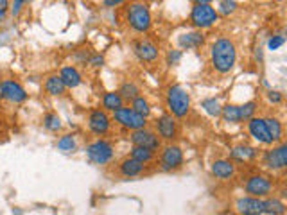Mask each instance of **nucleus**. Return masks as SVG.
<instances>
[{"instance_id":"10","label":"nucleus","mask_w":287,"mask_h":215,"mask_svg":"<svg viewBox=\"0 0 287 215\" xmlns=\"http://www.w3.org/2000/svg\"><path fill=\"white\" fill-rule=\"evenodd\" d=\"M0 97L18 104L27 99V92L24 90V86L17 81H2L0 82Z\"/></svg>"},{"instance_id":"1","label":"nucleus","mask_w":287,"mask_h":215,"mask_svg":"<svg viewBox=\"0 0 287 215\" xmlns=\"http://www.w3.org/2000/svg\"><path fill=\"white\" fill-rule=\"evenodd\" d=\"M237 60V50L233 42L226 38H221L212 45V64L221 74H228Z\"/></svg>"},{"instance_id":"31","label":"nucleus","mask_w":287,"mask_h":215,"mask_svg":"<svg viewBox=\"0 0 287 215\" xmlns=\"http://www.w3.org/2000/svg\"><path fill=\"white\" fill-rule=\"evenodd\" d=\"M255 112H257V104L253 102V100H249V102L239 106V118L240 120H249V118H253Z\"/></svg>"},{"instance_id":"12","label":"nucleus","mask_w":287,"mask_h":215,"mask_svg":"<svg viewBox=\"0 0 287 215\" xmlns=\"http://www.w3.org/2000/svg\"><path fill=\"white\" fill-rule=\"evenodd\" d=\"M88 128L92 133L95 134H104L110 129V116L103 110H94L88 116Z\"/></svg>"},{"instance_id":"33","label":"nucleus","mask_w":287,"mask_h":215,"mask_svg":"<svg viewBox=\"0 0 287 215\" xmlns=\"http://www.w3.org/2000/svg\"><path fill=\"white\" fill-rule=\"evenodd\" d=\"M58 149L65 150V152H70V150L76 149V140H74L72 134H65L58 140Z\"/></svg>"},{"instance_id":"20","label":"nucleus","mask_w":287,"mask_h":215,"mask_svg":"<svg viewBox=\"0 0 287 215\" xmlns=\"http://www.w3.org/2000/svg\"><path fill=\"white\" fill-rule=\"evenodd\" d=\"M178 43H180L181 48L190 50V48L201 47L203 43H205V36H203L201 32H187V34H181L180 38H178Z\"/></svg>"},{"instance_id":"19","label":"nucleus","mask_w":287,"mask_h":215,"mask_svg":"<svg viewBox=\"0 0 287 215\" xmlns=\"http://www.w3.org/2000/svg\"><path fill=\"white\" fill-rule=\"evenodd\" d=\"M119 170L124 178H135V176H140L142 172H144V165L138 164L137 160L133 158H126L124 162L119 165Z\"/></svg>"},{"instance_id":"15","label":"nucleus","mask_w":287,"mask_h":215,"mask_svg":"<svg viewBox=\"0 0 287 215\" xmlns=\"http://www.w3.org/2000/svg\"><path fill=\"white\" fill-rule=\"evenodd\" d=\"M156 131H158V134L163 140H172V138H176L178 128H176L174 116L167 115V113L160 116L158 120H156Z\"/></svg>"},{"instance_id":"28","label":"nucleus","mask_w":287,"mask_h":215,"mask_svg":"<svg viewBox=\"0 0 287 215\" xmlns=\"http://www.w3.org/2000/svg\"><path fill=\"white\" fill-rule=\"evenodd\" d=\"M221 115H223L224 122H240L239 106H235V104H226L224 108H221Z\"/></svg>"},{"instance_id":"17","label":"nucleus","mask_w":287,"mask_h":215,"mask_svg":"<svg viewBox=\"0 0 287 215\" xmlns=\"http://www.w3.org/2000/svg\"><path fill=\"white\" fill-rule=\"evenodd\" d=\"M212 174L219 180H228L235 174V165L230 160H215L212 164Z\"/></svg>"},{"instance_id":"4","label":"nucleus","mask_w":287,"mask_h":215,"mask_svg":"<svg viewBox=\"0 0 287 215\" xmlns=\"http://www.w3.org/2000/svg\"><path fill=\"white\" fill-rule=\"evenodd\" d=\"M128 24L133 27L137 32H146L151 27V13L146 4L135 2L128 8Z\"/></svg>"},{"instance_id":"37","label":"nucleus","mask_w":287,"mask_h":215,"mask_svg":"<svg viewBox=\"0 0 287 215\" xmlns=\"http://www.w3.org/2000/svg\"><path fill=\"white\" fill-rule=\"evenodd\" d=\"M26 6V2H22V0H18V2H13L11 4V13H13V16H18L22 11V8Z\"/></svg>"},{"instance_id":"27","label":"nucleus","mask_w":287,"mask_h":215,"mask_svg":"<svg viewBox=\"0 0 287 215\" xmlns=\"http://www.w3.org/2000/svg\"><path fill=\"white\" fill-rule=\"evenodd\" d=\"M117 94L122 97V100L128 99V100H133L138 97V94H140V90H138V86L135 84V82H124V84L120 86V90L117 92Z\"/></svg>"},{"instance_id":"14","label":"nucleus","mask_w":287,"mask_h":215,"mask_svg":"<svg viewBox=\"0 0 287 215\" xmlns=\"http://www.w3.org/2000/svg\"><path fill=\"white\" fill-rule=\"evenodd\" d=\"M248 129H249V134H251L257 142L266 144V146H271V144H273V140H271L269 133H267V129H266V124H264V118H257V116L249 118Z\"/></svg>"},{"instance_id":"3","label":"nucleus","mask_w":287,"mask_h":215,"mask_svg":"<svg viewBox=\"0 0 287 215\" xmlns=\"http://www.w3.org/2000/svg\"><path fill=\"white\" fill-rule=\"evenodd\" d=\"M219 14L214 8H212L210 2H196L192 8V13H190V20L196 27L199 29H206V27H212L217 22Z\"/></svg>"},{"instance_id":"38","label":"nucleus","mask_w":287,"mask_h":215,"mask_svg":"<svg viewBox=\"0 0 287 215\" xmlns=\"http://www.w3.org/2000/svg\"><path fill=\"white\" fill-rule=\"evenodd\" d=\"M267 99H269L273 104H278V102H282V94H280V92H273V90H271L269 94H267Z\"/></svg>"},{"instance_id":"8","label":"nucleus","mask_w":287,"mask_h":215,"mask_svg":"<svg viewBox=\"0 0 287 215\" xmlns=\"http://www.w3.org/2000/svg\"><path fill=\"white\" fill-rule=\"evenodd\" d=\"M131 142H133V147H144V149H149L151 152H156L160 149L158 134L146 128L133 131L131 133Z\"/></svg>"},{"instance_id":"24","label":"nucleus","mask_w":287,"mask_h":215,"mask_svg":"<svg viewBox=\"0 0 287 215\" xmlns=\"http://www.w3.org/2000/svg\"><path fill=\"white\" fill-rule=\"evenodd\" d=\"M45 90L51 95H61L65 92V84L60 79V76H51V78L45 81Z\"/></svg>"},{"instance_id":"13","label":"nucleus","mask_w":287,"mask_h":215,"mask_svg":"<svg viewBox=\"0 0 287 215\" xmlns=\"http://www.w3.org/2000/svg\"><path fill=\"white\" fill-rule=\"evenodd\" d=\"M237 212L240 215H262L264 214V201L257 198H240L237 201Z\"/></svg>"},{"instance_id":"21","label":"nucleus","mask_w":287,"mask_h":215,"mask_svg":"<svg viewBox=\"0 0 287 215\" xmlns=\"http://www.w3.org/2000/svg\"><path fill=\"white\" fill-rule=\"evenodd\" d=\"M230 156L237 162H248V160H253L257 156V150L249 146H237L231 149Z\"/></svg>"},{"instance_id":"23","label":"nucleus","mask_w":287,"mask_h":215,"mask_svg":"<svg viewBox=\"0 0 287 215\" xmlns=\"http://www.w3.org/2000/svg\"><path fill=\"white\" fill-rule=\"evenodd\" d=\"M264 214L266 215H283L285 214V204L278 199H266L264 201Z\"/></svg>"},{"instance_id":"6","label":"nucleus","mask_w":287,"mask_h":215,"mask_svg":"<svg viewBox=\"0 0 287 215\" xmlns=\"http://www.w3.org/2000/svg\"><path fill=\"white\" fill-rule=\"evenodd\" d=\"M86 154H88L90 162H94L97 165H104L113 158V146L110 142H106V140H97V142L88 146Z\"/></svg>"},{"instance_id":"40","label":"nucleus","mask_w":287,"mask_h":215,"mask_svg":"<svg viewBox=\"0 0 287 215\" xmlns=\"http://www.w3.org/2000/svg\"><path fill=\"white\" fill-rule=\"evenodd\" d=\"M90 63L94 64V66H103L104 58L103 56H95V58H92V60H90Z\"/></svg>"},{"instance_id":"29","label":"nucleus","mask_w":287,"mask_h":215,"mask_svg":"<svg viewBox=\"0 0 287 215\" xmlns=\"http://www.w3.org/2000/svg\"><path fill=\"white\" fill-rule=\"evenodd\" d=\"M131 110H133V112H137L138 115H142L144 118H147V115L151 113L149 102H147L144 97H140V95H138L137 99H133V106H131Z\"/></svg>"},{"instance_id":"16","label":"nucleus","mask_w":287,"mask_h":215,"mask_svg":"<svg viewBox=\"0 0 287 215\" xmlns=\"http://www.w3.org/2000/svg\"><path fill=\"white\" fill-rule=\"evenodd\" d=\"M135 54H137L142 61H154L158 58V47H156L153 42L142 40V42H138L137 45H135Z\"/></svg>"},{"instance_id":"22","label":"nucleus","mask_w":287,"mask_h":215,"mask_svg":"<svg viewBox=\"0 0 287 215\" xmlns=\"http://www.w3.org/2000/svg\"><path fill=\"white\" fill-rule=\"evenodd\" d=\"M264 124H266V129H267V133H269L271 140H273V142H280V140H282V134H283V129H282V124H280L278 118H273V116L264 118Z\"/></svg>"},{"instance_id":"42","label":"nucleus","mask_w":287,"mask_h":215,"mask_svg":"<svg viewBox=\"0 0 287 215\" xmlns=\"http://www.w3.org/2000/svg\"><path fill=\"white\" fill-rule=\"evenodd\" d=\"M0 99H2V97H0Z\"/></svg>"},{"instance_id":"36","label":"nucleus","mask_w":287,"mask_h":215,"mask_svg":"<svg viewBox=\"0 0 287 215\" xmlns=\"http://www.w3.org/2000/svg\"><path fill=\"white\" fill-rule=\"evenodd\" d=\"M180 60H181V50H172V52H169V56H167L169 64H178V63H180Z\"/></svg>"},{"instance_id":"35","label":"nucleus","mask_w":287,"mask_h":215,"mask_svg":"<svg viewBox=\"0 0 287 215\" xmlns=\"http://www.w3.org/2000/svg\"><path fill=\"white\" fill-rule=\"evenodd\" d=\"M283 42H285V38H283L282 34L278 36H273V38L269 40V43H267V47H269V50H276V48H280L283 45Z\"/></svg>"},{"instance_id":"34","label":"nucleus","mask_w":287,"mask_h":215,"mask_svg":"<svg viewBox=\"0 0 287 215\" xmlns=\"http://www.w3.org/2000/svg\"><path fill=\"white\" fill-rule=\"evenodd\" d=\"M235 9H237V2H233V0H231V2H230V0H223V2H219V13H221V14H231Z\"/></svg>"},{"instance_id":"39","label":"nucleus","mask_w":287,"mask_h":215,"mask_svg":"<svg viewBox=\"0 0 287 215\" xmlns=\"http://www.w3.org/2000/svg\"><path fill=\"white\" fill-rule=\"evenodd\" d=\"M8 6H9L8 0H0V20L6 18V13H8V9H9Z\"/></svg>"},{"instance_id":"2","label":"nucleus","mask_w":287,"mask_h":215,"mask_svg":"<svg viewBox=\"0 0 287 215\" xmlns=\"http://www.w3.org/2000/svg\"><path fill=\"white\" fill-rule=\"evenodd\" d=\"M167 108L171 112V116L183 118L190 110V95L185 88L174 84L167 90Z\"/></svg>"},{"instance_id":"7","label":"nucleus","mask_w":287,"mask_h":215,"mask_svg":"<svg viewBox=\"0 0 287 215\" xmlns=\"http://www.w3.org/2000/svg\"><path fill=\"white\" fill-rule=\"evenodd\" d=\"M244 190L249 194V198H266V196H269L271 190H273V183H271L269 178L266 176H251L248 178V181H246L244 185Z\"/></svg>"},{"instance_id":"32","label":"nucleus","mask_w":287,"mask_h":215,"mask_svg":"<svg viewBox=\"0 0 287 215\" xmlns=\"http://www.w3.org/2000/svg\"><path fill=\"white\" fill-rule=\"evenodd\" d=\"M201 106L205 108L208 115H212V116H219V115H221V106H219V100L214 99V97H212V99H205L201 102Z\"/></svg>"},{"instance_id":"26","label":"nucleus","mask_w":287,"mask_h":215,"mask_svg":"<svg viewBox=\"0 0 287 215\" xmlns=\"http://www.w3.org/2000/svg\"><path fill=\"white\" fill-rule=\"evenodd\" d=\"M129 158H133V160H137L138 164L146 165L154 158V152H151L149 149H144V147H133V149H131V156H129Z\"/></svg>"},{"instance_id":"18","label":"nucleus","mask_w":287,"mask_h":215,"mask_svg":"<svg viewBox=\"0 0 287 215\" xmlns=\"http://www.w3.org/2000/svg\"><path fill=\"white\" fill-rule=\"evenodd\" d=\"M60 79L63 81L65 88H77L83 81L81 74L77 72V68H74V66H65V68H61Z\"/></svg>"},{"instance_id":"9","label":"nucleus","mask_w":287,"mask_h":215,"mask_svg":"<svg viewBox=\"0 0 287 215\" xmlns=\"http://www.w3.org/2000/svg\"><path fill=\"white\" fill-rule=\"evenodd\" d=\"M160 165L163 170H176L183 165V150L178 146H167L162 150V158H160Z\"/></svg>"},{"instance_id":"41","label":"nucleus","mask_w":287,"mask_h":215,"mask_svg":"<svg viewBox=\"0 0 287 215\" xmlns=\"http://www.w3.org/2000/svg\"><path fill=\"white\" fill-rule=\"evenodd\" d=\"M120 4H122L120 0H106L104 2V6H120Z\"/></svg>"},{"instance_id":"11","label":"nucleus","mask_w":287,"mask_h":215,"mask_svg":"<svg viewBox=\"0 0 287 215\" xmlns=\"http://www.w3.org/2000/svg\"><path fill=\"white\" fill-rule=\"evenodd\" d=\"M264 165L271 170H280V168L287 167V144L267 150L264 154Z\"/></svg>"},{"instance_id":"25","label":"nucleus","mask_w":287,"mask_h":215,"mask_svg":"<svg viewBox=\"0 0 287 215\" xmlns=\"http://www.w3.org/2000/svg\"><path fill=\"white\" fill-rule=\"evenodd\" d=\"M122 97H120L117 92H110V94L104 95V99H103V104L106 110H112V112H117V110H120L122 108Z\"/></svg>"},{"instance_id":"30","label":"nucleus","mask_w":287,"mask_h":215,"mask_svg":"<svg viewBox=\"0 0 287 215\" xmlns=\"http://www.w3.org/2000/svg\"><path fill=\"white\" fill-rule=\"evenodd\" d=\"M43 126L49 131H60L61 129V118L56 115V113H47L43 116Z\"/></svg>"},{"instance_id":"5","label":"nucleus","mask_w":287,"mask_h":215,"mask_svg":"<svg viewBox=\"0 0 287 215\" xmlns=\"http://www.w3.org/2000/svg\"><path fill=\"white\" fill-rule=\"evenodd\" d=\"M115 113V120L119 122L122 128H126V129H131V131H138V129H144L146 128V124H147V120L144 118L142 115H138L137 112H133L131 108H120V110H117V112H113Z\"/></svg>"}]
</instances>
